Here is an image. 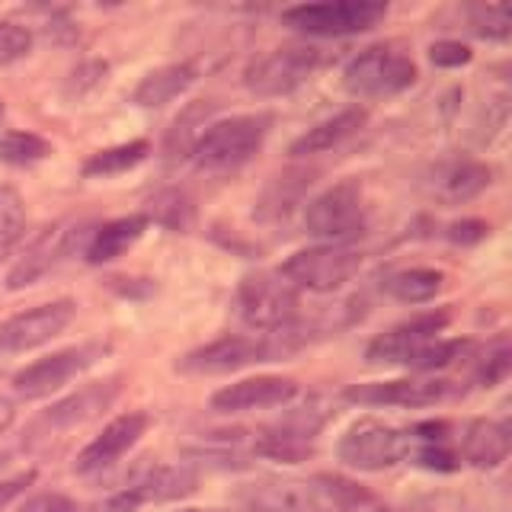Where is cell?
Listing matches in <instances>:
<instances>
[{
	"instance_id": "1",
	"label": "cell",
	"mask_w": 512,
	"mask_h": 512,
	"mask_svg": "<svg viewBox=\"0 0 512 512\" xmlns=\"http://www.w3.org/2000/svg\"><path fill=\"white\" fill-rule=\"evenodd\" d=\"M311 340L308 327L295 320L292 327H285L279 333H260V336H221V340L208 343L202 349H192L189 356L180 359L183 372L192 375H228L237 368L260 365V362H276L292 356L295 349H301Z\"/></svg>"
},
{
	"instance_id": "2",
	"label": "cell",
	"mask_w": 512,
	"mask_h": 512,
	"mask_svg": "<svg viewBox=\"0 0 512 512\" xmlns=\"http://www.w3.org/2000/svg\"><path fill=\"white\" fill-rule=\"evenodd\" d=\"M269 128H272L269 112H250V116H231V119L212 122L199 135L189 157L196 160L199 170H208V173L237 170L263 148Z\"/></svg>"
},
{
	"instance_id": "3",
	"label": "cell",
	"mask_w": 512,
	"mask_h": 512,
	"mask_svg": "<svg viewBox=\"0 0 512 512\" xmlns=\"http://www.w3.org/2000/svg\"><path fill=\"white\" fill-rule=\"evenodd\" d=\"M384 16H388V4L381 0H327V4H301L285 10L282 23L304 36L336 39L375 29Z\"/></svg>"
},
{
	"instance_id": "4",
	"label": "cell",
	"mask_w": 512,
	"mask_h": 512,
	"mask_svg": "<svg viewBox=\"0 0 512 512\" xmlns=\"http://www.w3.org/2000/svg\"><path fill=\"white\" fill-rule=\"evenodd\" d=\"M237 311L260 333H279L298 320V288L279 272H250L237 285Z\"/></svg>"
},
{
	"instance_id": "5",
	"label": "cell",
	"mask_w": 512,
	"mask_h": 512,
	"mask_svg": "<svg viewBox=\"0 0 512 512\" xmlns=\"http://www.w3.org/2000/svg\"><path fill=\"white\" fill-rule=\"evenodd\" d=\"M304 231L324 244H340L365 231V199L356 180H343L304 205Z\"/></svg>"
},
{
	"instance_id": "6",
	"label": "cell",
	"mask_w": 512,
	"mask_h": 512,
	"mask_svg": "<svg viewBox=\"0 0 512 512\" xmlns=\"http://www.w3.org/2000/svg\"><path fill=\"white\" fill-rule=\"evenodd\" d=\"M416 80V64L394 52L391 45H372L346 64L343 87L356 100H378V96L404 93Z\"/></svg>"
},
{
	"instance_id": "7",
	"label": "cell",
	"mask_w": 512,
	"mask_h": 512,
	"mask_svg": "<svg viewBox=\"0 0 512 512\" xmlns=\"http://www.w3.org/2000/svg\"><path fill=\"white\" fill-rule=\"evenodd\" d=\"M359 269H362L359 250L340 247V244H320V247H308L288 256L279 269V276L295 288H308V292L324 295L352 282Z\"/></svg>"
},
{
	"instance_id": "8",
	"label": "cell",
	"mask_w": 512,
	"mask_h": 512,
	"mask_svg": "<svg viewBox=\"0 0 512 512\" xmlns=\"http://www.w3.org/2000/svg\"><path fill=\"white\" fill-rule=\"evenodd\" d=\"M109 352V346L103 343H84L74 349H61L55 356H45L39 362L26 365L20 375L13 378V391L23 400H39L55 394L58 388H64L71 378L84 375L90 365H96Z\"/></svg>"
},
{
	"instance_id": "9",
	"label": "cell",
	"mask_w": 512,
	"mask_h": 512,
	"mask_svg": "<svg viewBox=\"0 0 512 512\" xmlns=\"http://www.w3.org/2000/svg\"><path fill=\"white\" fill-rule=\"evenodd\" d=\"M320 64L314 45H282L276 52L256 58L244 71V84L256 96H285L298 90Z\"/></svg>"
},
{
	"instance_id": "10",
	"label": "cell",
	"mask_w": 512,
	"mask_h": 512,
	"mask_svg": "<svg viewBox=\"0 0 512 512\" xmlns=\"http://www.w3.org/2000/svg\"><path fill=\"white\" fill-rule=\"evenodd\" d=\"M407 432L384 426L378 420H362L340 439V461L356 471H384L407 458Z\"/></svg>"
},
{
	"instance_id": "11",
	"label": "cell",
	"mask_w": 512,
	"mask_h": 512,
	"mask_svg": "<svg viewBox=\"0 0 512 512\" xmlns=\"http://www.w3.org/2000/svg\"><path fill=\"white\" fill-rule=\"evenodd\" d=\"M77 308L74 301L61 298V301H48L39 308L13 314L10 320L0 324V352H26L36 349L48 340H55L58 333L71 327Z\"/></svg>"
},
{
	"instance_id": "12",
	"label": "cell",
	"mask_w": 512,
	"mask_h": 512,
	"mask_svg": "<svg viewBox=\"0 0 512 512\" xmlns=\"http://www.w3.org/2000/svg\"><path fill=\"white\" fill-rule=\"evenodd\" d=\"M452 394V384L436 378H394L349 384L343 397L359 407H429Z\"/></svg>"
},
{
	"instance_id": "13",
	"label": "cell",
	"mask_w": 512,
	"mask_h": 512,
	"mask_svg": "<svg viewBox=\"0 0 512 512\" xmlns=\"http://www.w3.org/2000/svg\"><path fill=\"white\" fill-rule=\"evenodd\" d=\"M420 183L429 199L445 205H461L480 196L493 183V170L474 157H448L429 164Z\"/></svg>"
},
{
	"instance_id": "14",
	"label": "cell",
	"mask_w": 512,
	"mask_h": 512,
	"mask_svg": "<svg viewBox=\"0 0 512 512\" xmlns=\"http://www.w3.org/2000/svg\"><path fill=\"white\" fill-rule=\"evenodd\" d=\"M84 231H87L84 224H55V228H48L36 244L23 253V260L10 269V276H7L10 292L39 282L45 272H52L64 256H71L74 247L87 237Z\"/></svg>"
},
{
	"instance_id": "15",
	"label": "cell",
	"mask_w": 512,
	"mask_h": 512,
	"mask_svg": "<svg viewBox=\"0 0 512 512\" xmlns=\"http://www.w3.org/2000/svg\"><path fill=\"white\" fill-rule=\"evenodd\" d=\"M445 324H448V314H442V311L413 317L407 324L375 336L365 349V359H368V365H407L426 343L436 340V333Z\"/></svg>"
},
{
	"instance_id": "16",
	"label": "cell",
	"mask_w": 512,
	"mask_h": 512,
	"mask_svg": "<svg viewBox=\"0 0 512 512\" xmlns=\"http://www.w3.org/2000/svg\"><path fill=\"white\" fill-rule=\"evenodd\" d=\"M298 394V384L292 378H276V375H260V378H244L237 384H228L212 394V410L218 413H250V410H269L282 407Z\"/></svg>"
},
{
	"instance_id": "17",
	"label": "cell",
	"mask_w": 512,
	"mask_h": 512,
	"mask_svg": "<svg viewBox=\"0 0 512 512\" xmlns=\"http://www.w3.org/2000/svg\"><path fill=\"white\" fill-rule=\"evenodd\" d=\"M144 429H148V416L144 413H122L116 416L100 436H96L84 452L77 458V471H103L109 468L112 461H119L128 448H135L138 439L144 436Z\"/></svg>"
},
{
	"instance_id": "18",
	"label": "cell",
	"mask_w": 512,
	"mask_h": 512,
	"mask_svg": "<svg viewBox=\"0 0 512 512\" xmlns=\"http://www.w3.org/2000/svg\"><path fill=\"white\" fill-rule=\"evenodd\" d=\"M368 122V112L362 106H349L343 112H336V116L317 122L314 128H308L301 138L292 141V148L288 154L292 157H314V154H327L333 148H340L346 138H352L359 132V128Z\"/></svg>"
},
{
	"instance_id": "19",
	"label": "cell",
	"mask_w": 512,
	"mask_h": 512,
	"mask_svg": "<svg viewBox=\"0 0 512 512\" xmlns=\"http://www.w3.org/2000/svg\"><path fill=\"white\" fill-rule=\"evenodd\" d=\"M116 397H119V378L96 381V384H87V388H80L77 394L58 400V404L45 413V420L52 426H58V429H71V426H80V423H90L93 416H100L103 410H109V404Z\"/></svg>"
},
{
	"instance_id": "20",
	"label": "cell",
	"mask_w": 512,
	"mask_h": 512,
	"mask_svg": "<svg viewBox=\"0 0 512 512\" xmlns=\"http://www.w3.org/2000/svg\"><path fill=\"white\" fill-rule=\"evenodd\" d=\"M148 224L151 221L144 215H128V218H116V221L100 224V228L90 231V237H87V247H84L87 263L103 266V263L119 260L125 250H132L138 244L141 234L148 231Z\"/></svg>"
},
{
	"instance_id": "21",
	"label": "cell",
	"mask_w": 512,
	"mask_h": 512,
	"mask_svg": "<svg viewBox=\"0 0 512 512\" xmlns=\"http://www.w3.org/2000/svg\"><path fill=\"white\" fill-rule=\"evenodd\" d=\"M461 455H464V461L474 464L480 471L500 468L509 455V426L496 423V420H474L468 429H464Z\"/></svg>"
},
{
	"instance_id": "22",
	"label": "cell",
	"mask_w": 512,
	"mask_h": 512,
	"mask_svg": "<svg viewBox=\"0 0 512 512\" xmlns=\"http://www.w3.org/2000/svg\"><path fill=\"white\" fill-rule=\"evenodd\" d=\"M196 64H167V68L151 71L148 77L135 87V103L144 109H160L173 103L176 96H183L192 84H196Z\"/></svg>"
},
{
	"instance_id": "23",
	"label": "cell",
	"mask_w": 512,
	"mask_h": 512,
	"mask_svg": "<svg viewBox=\"0 0 512 512\" xmlns=\"http://www.w3.org/2000/svg\"><path fill=\"white\" fill-rule=\"evenodd\" d=\"M196 484L199 477L189 464H160V468H151L141 480H135L132 490L141 496V503H167L189 496Z\"/></svg>"
},
{
	"instance_id": "24",
	"label": "cell",
	"mask_w": 512,
	"mask_h": 512,
	"mask_svg": "<svg viewBox=\"0 0 512 512\" xmlns=\"http://www.w3.org/2000/svg\"><path fill=\"white\" fill-rule=\"evenodd\" d=\"M308 490L314 512H359L372 503V493L340 474H317L314 480H308Z\"/></svg>"
},
{
	"instance_id": "25",
	"label": "cell",
	"mask_w": 512,
	"mask_h": 512,
	"mask_svg": "<svg viewBox=\"0 0 512 512\" xmlns=\"http://www.w3.org/2000/svg\"><path fill=\"white\" fill-rule=\"evenodd\" d=\"M311 186V173L308 170H288L282 176H276L266 192H263V199H260V218H272V221H279V218H288L292 215V208L301 202V196L308 192Z\"/></svg>"
},
{
	"instance_id": "26",
	"label": "cell",
	"mask_w": 512,
	"mask_h": 512,
	"mask_svg": "<svg viewBox=\"0 0 512 512\" xmlns=\"http://www.w3.org/2000/svg\"><path fill=\"white\" fill-rule=\"evenodd\" d=\"M445 285V276L439 269H404L391 276L384 282L388 288V295L404 301V304H423V301H432Z\"/></svg>"
},
{
	"instance_id": "27",
	"label": "cell",
	"mask_w": 512,
	"mask_h": 512,
	"mask_svg": "<svg viewBox=\"0 0 512 512\" xmlns=\"http://www.w3.org/2000/svg\"><path fill=\"white\" fill-rule=\"evenodd\" d=\"M151 154V144L148 141H128V144H116V148H106V151H96L87 164H84V176H119L128 173L132 167L144 164Z\"/></svg>"
},
{
	"instance_id": "28",
	"label": "cell",
	"mask_w": 512,
	"mask_h": 512,
	"mask_svg": "<svg viewBox=\"0 0 512 512\" xmlns=\"http://www.w3.org/2000/svg\"><path fill=\"white\" fill-rule=\"evenodd\" d=\"M144 218L164 224V228H170V231H189L192 218H196V208H192L186 192L164 189L151 199V208L144 212Z\"/></svg>"
},
{
	"instance_id": "29",
	"label": "cell",
	"mask_w": 512,
	"mask_h": 512,
	"mask_svg": "<svg viewBox=\"0 0 512 512\" xmlns=\"http://www.w3.org/2000/svg\"><path fill=\"white\" fill-rule=\"evenodd\" d=\"M26 231V205L13 186H0V260H7Z\"/></svg>"
},
{
	"instance_id": "30",
	"label": "cell",
	"mask_w": 512,
	"mask_h": 512,
	"mask_svg": "<svg viewBox=\"0 0 512 512\" xmlns=\"http://www.w3.org/2000/svg\"><path fill=\"white\" fill-rule=\"evenodd\" d=\"M208 112H212V106L196 103V106H189V109L183 112V116L173 122L170 135H167V151H170V157H189V154H192V148H196L199 135L205 132Z\"/></svg>"
},
{
	"instance_id": "31",
	"label": "cell",
	"mask_w": 512,
	"mask_h": 512,
	"mask_svg": "<svg viewBox=\"0 0 512 512\" xmlns=\"http://www.w3.org/2000/svg\"><path fill=\"white\" fill-rule=\"evenodd\" d=\"M52 154L48 148V141L32 135V132H7L0 135V160L4 164H13V167H29V164H39Z\"/></svg>"
},
{
	"instance_id": "32",
	"label": "cell",
	"mask_w": 512,
	"mask_h": 512,
	"mask_svg": "<svg viewBox=\"0 0 512 512\" xmlns=\"http://www.w3.org/2000/svg\"><path fill=\"white\" fill-rule=\"evenodd\" d=\"M468 349H471L468 340H432L407 362V368H413V372H439V368L458 362Z\"/></svg>"
},
{
	"instance_id": "33",
	"label": "cell",
	"mask_w": 512,
	"mask_h": 512,
	"mask_svg": "<svg viewBox=\"0 0 512 512\" xmlns=\"http://www.w3.org/2000/svg\"><path fill=\"white\" fill-rule=\"evenodd\" d=\"M471 26L484 39H506L509 36V10L506 7H474Z\"/></svg>"
},
{
	"instance_id": "34",
	"label": "cell",
	"mask_w": 512,
	"mask_h": 512,
	"mask_svg": "<svg viewBox=\"0 0 512 512\" xmlns=\"http://www.w3.org/2000/svg\"><path fill=\"white\" fill-rule=\"evenodd\" d=\"M32 45L29 29L16 26V23H0V64L20 61Z\"/></svg>"
},
{
	"instance_id": "35",
	"label": "cell",
	"mask_w": 512,
	"mask_h": 512,
	"mask_svg": "<svg viewBox=\"0 0 512 512\" xmlns=\"http://www.w3.org/2000/svg\"><path fill=\"white\" fill-rule=\"evenodd\" d=\"M509 365H512L509 346H506V343H500V346H496V352H490V356H487V362H484V368H480L477 381L484 384V388H496V384H500V381H506Z\"/></svg>"
},
{
	"instance_id": "36",
	"label": "cell",
	"mask_w": 512,
	"mask_h": 512,
	"mask_svg": "<svg viewBox=\"0 0 512 512\" xmlns=\"http://www.w3.org/2000/svg\"><path fill=\"white\" fill-rule=\"evenodd\" d=\"M429 61L436 64V68H461V64L471 61V48L445 39V42H436L429 48Z\"/></svg>"
},
{
	"instance_id": "37",
	"label": "cell",
	"mask_w": 512,
	"mask_h": 512,
	"mask_svg": "<svg viewBox=\"0 0 512 512\" xmlns=\"http://www.w3.org/2000/svg\"><path fill=\"white\" fill-rule=\"evenodd\" d=\"M487 231L490 228L484 221L468 218V221H455L452 228H448V240H452V244H477V240L487 237Z\"/></svg>"
},
{
	"instance_id": "38",
	"label": "cell",
	"mask_w": 512,
	"mask_h": 512,
	"mask_svg": "<svg viewBox=\"0 0 512 512\" xmlns=\"http://www.w3.org/2000/svg\"><path fill=\"white\" fill-rule=\"evenodd\" d=\"M138 506H144V503H141V496H138L132 487H125V490H119V493H112L109 500L96 503L93 512H135Z\"/></svg>"
},
{
	"instance_id": "39",
	"label": "cell",
	"mask_w": 512,
	"mask_h": 512,
	"mask_svg": "<svg viewBox=\"0 0 512 512\" xmlns=\"http://www.w3.org/2000/svg\"><path fill=\"white\" fill-rule=\"evenodd\" d=\"M23 512H77V506L68 500V496L45 493V496H36L32 503H26Z\"/></svg>"
},
{
	"instance_id": "40",
	"label": "cell",
	"mask_w": 512,
	"mask_h": 512,
	"mask_svg": "<svg viewBox=\"0 0 512 512\" xmlns=\"http://www.w3.org/2000/svg\"><path fill=\"white\" fill-rule=\"evenodd\" d=\"M32 480H36V474H20V477H13L7 480V484H0V509H4L7 503H13L16 496H20Z\"/></svg>"
},
{
	"instance_id": "41",
	"label": "cell",
	"mask_w": 512,
	"mask_h": 512,
	"mask_svg": "<svg viewBox=\"0 0 512 512\" xmlns=\"http://www.w3.org/2000/svg\"><path fill=\"white\" fill-rule=\"evenodd\" d=\"M13 416H16L13 404H10V400L0 397V432H7V429L13 426Z\"/></svg>"
},
{
	"instance_id": "42",
	"label": "cell",
	"mask_w": 512,
	"mask_h": 512,
	"mask_svg": "<svg viewBox=\"0 0 512 512\" xmlns=\"http://www.w3.org/2000/svg\"><path fill=\"white\" fill-rule=\"evenodd\" d=\"M4 464H7V452H0V468H4Z\"/></svg>"
},
{
	"instance_id": "43",
	"label": "cell",
	"mask_w": 512,
	"mask_h": 512,
	"mask_svg": "<svg viewBox=\"0 0 512 512\" xmlns=\"http://www.w3.org/2000/svg\"><path fill=\"white\" fill-rule=\"evenodd\" d=\"M0 122H4V103H0Z\"/></svg>"
},
{
	"instance_id": "44",
	"label": "cell",
	"mask_w": 512,
	"mask_h": 512,
	"mask_svg": "<svg viewBox=\"0 0 512 512\" xmlns=\"http://www.w3.org/2000/svg\"><path fill=\"white\" fill-rule=\"evenodd\" d=\"M186 512H205V509H186Z\"/></svg>"
}]
</instances>
